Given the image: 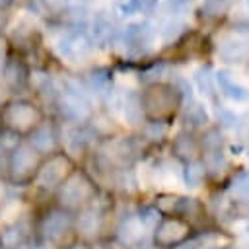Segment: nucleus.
Segmentation results:
<instances>
[{"mask_svg": "<svg viewBox=\"0 0 249 249\" xmlns=\"http://www.w3.org/2000/svg\"><path fill=\"white\" fill-rule=\"evenodd\" d=\"M142 111L152 119H165L173 115L181 103V91L169 84H152L142 95Z\"/></svg>", "mask_w": 249, "mask_h": 249, "instance_id": "nucleus-1", "label": "nucleus"}, {"mask_svg": "<svg viewBox=\"0 0 249 249\" xmlns=\"http://www.w3.org/2000/svg\"><path fill=\"white\" fill-rule=\"evenodd\" d=\"M41 111L37 109V105H33L31 101L25 99H18V101H10L2 113V124L6 126V130L18 134V132H31L39 123H41Z\"/></svg>", "mask_w": 249, "mask_h": 249, "instance_id": "nucleus-2", "label": "nucleus"}, {"mask_svg": "<svg viewBox=\"0 0 249 249\" xmlns=\"http://www.w3.org/2000/svg\"><path fill=\"white\" fill-rule=\"evenodd\" d=\"M193 233L189 220L179 216H169L158 222L154 228V245L156 249H175L183 245Z\"/></svg>", "mask_w": 249, "mask_h": 249, "instance_id": "nucleus-3", "label": "nucleus"}, {"mask_svg": "<svg viewBox=\"0 0 249 249\" xmlns=\"http://www.w3.org/2000/svg\"><path fill=\"white\" fill-rule=\"evenodd\" d=\"M58 107L60 113L70 121H84L91 115V101L82 88L68 80L64 88L58 91Z\"/></svg>", "mask_w": 249, "mask_h": 249, "instance_id": "nucleus-4", "label": "nucleus"}, {"mask_svg": "<svg viewBox=\"0 0 249 249\" xmlns=\"http://www.w3.org/2000/svg\"><path fill=\"white\" fill-rule=\"evenodd\" d=\"M93 195H95L93 183L80 171H72L60 183V191H58L60 202L68 208H76V206H82V204L89 202Z\"/></svg>", "mask_w": 249, "mask_h": 249, "instance_id": "nucleus-5", "label": "nucleus"}, {"mask_svg": "<svg viewBox=\"0 0 249 249\" xmlns=\"http://www.w3.org/2000/svg\"><path fill=\"white\" fill-rule=\"evenodd\" d=\"M72 173V161L64 154H53L35 173V181L43 189L60 187V183Z\"/></svg>", "mask_w": 249, "mask_h": 249, "instance_id": "nucleus-6", "label": "nucleus"}, {"mask_svg": "<svg viewBox=\"0 0 249 249\" xmlns=\"http://www.w3.org/2000/svg\"><path fill=\"white\" fill-rule=\"evenodd\" d=\"M156 37L154 25L148 21H136L123 29L121 33V45L130 54H142L150 49L152 41Z\"/></svg>", "mask_w": 249, "mask_h": 249, "instance_id": "nucleus-7", "label": "nucleus"}, {"mask_svg": "<svg viewBox=\"0 0 249 249\" xmlns=\"http://www.w3.org/2000/svg\"><path fill=\"white\" fill-rule=\"evenodd\" d=\"M39 169V160H37V152L27 146V144H19L14 148L12 156H10V175L14 181H29L35 177Z\"/></svg>", "mask_w": 249, "mask_h": 249, "instance_id": "nucleus-8", "label": "nucleus"}, {"mask_svg": "<svg viewBox=\"0 0 249 249\" xmlns=\"http://www.w3.org/2000/svg\"><path fill=\"white\" fill-rule=\"evenodd\" d=\"M56 51L62 58L68 62H78L91 54L93 43L91 39L82 31H68L56 41Z\"/></svg>", "mask_w": 249, "mask_h": 249, "instance_id": "nucleus-9", "label": "nucleus"}, {"mask_svg": "<svg viewBox=\"0 0 249 249\" xmlns=\"http://www.w3.org/2000/svg\"><path fill=\"white\" fill-rule=\"evenodd\" d=\"M58 144V136L53 124L49 123H39L33 130H31V138H29V146L37 152V154H53L54 148Z\"/></svg>", "mask_w": 249, "mask_h": 249, "instance_id": "nucleus-10", "label": "nucleus"}, {"mask_svg": "<svg viewBox=\"0 0 249 249\" xmlns=\"http://www.w3.org/2000/svg\"><path fill=\"white\" fill-rule=\"evenodd\" d=\"M218 53L226 62H243L249 56V41L241 37H228L220 43Z\"/></svg>", "mask_w": 249, "mask_h": 249, "instance_id": "nucleus-11", "label": "nucleus"}, {"mask_svg": "<svg viewBox=\"0 0 249 249\" xmlns=\"http://www.w3.org/2000/svg\"><path fill=\"white\" fill-rule=\"evenodd\" d=\"M113 37V21L105 12H97L91 19V43L95 47H107Z\"/></svg>", "mask_w": 249, "mask_h": 249, "instance_id": "nucleus-12", "label": "nucleus"}, {"mask_svg": "<svg viewBox=\"0 0 249 249\" xmlns=\"http://www.w3.org/2000/svg\"><path fill=\"white\" fill-rule=\"evenodd\" d=\"M214 80H216V84H218L220 91H222L228 99H231V101H245V99H249V89H247V88H243L241 84L233 82V80L230 78V74H228V72H222V70H220V72H216Z\"/></svg>", "mask_w": 249, "mask_h": 249, "instance_id": "nucleus-13", "label": "nucleus"}, {"mask_svg": "<svg viewBox=\"0 0 249 249\" xmlns=\"http://www.w3.org/2000/svg\"><path fill=\"white\" fill-rule=\"evenodd\" d=\"M121 107H123L124 119H126L130 124H142L144 111H142V101H140V95H138V93L126 91V93L123 95Z\"/></svg>", "mask_w": 249, "mask_h": 249, "instance_id": "nucleus-14", "label": "nucleus"}, {"mask_svg": "<svg viewBox=\"0 0 249 249\" xmlns=\"http://www.w3.org/2000/svg\"><path fill=\"white\" fill-rule=\"evenodd\" d=\"M173 152L179 158H183L187 161H193L196 158V154H198V144L189 132H179L173 138Z\"/></svg>", "mask_w": 249, "mask_h": 249, "instance_id": "nucleus-15", "label": "nucleus"}, {"mask_svg": "<svg viewBox=\"0 0 249 249\" xmlns=\"http://www.w3.org/2000/svg\"><path fill=\"white\" fill-rule=\"evenodd\" d=\"M88 86L93 93L97 95H105L111 93V72L107 68H95L88 74Z\"/></svg>", "mask_w": 249, "mask_h": 249, "instance_id": "nucleus-16", "label": "nucleus"}, {"mask_svg": "<svg viewBox=\"0 0 249 249\" xmlns=\"http://www.w3.org/2000/svg\"><path fill=\"white\" fill-rule=\"evenodd\" d=\"M183 177H185V185L191 187V189H196L204 183L206 179V167L200 160H193V161H187L185 165V171H183Z\"/></svg>", "mask_w": 249, "mask_h": 249, "instance_id": "nucleus-17", "label": "nucleus"}, {"mask_svg": "<svg viewBox=\"0 0 249 249\" xmlns=\"http://www.w3.org/2000/svg\"><path fill=\"white\" fill-rule=\"evenodd\" d=\"M142 233H144V226H142V222H140L138 216L126 218V220L123 222V226L119 228V237H121L124 243H134V241H138V239L142 237Z\"/></svg>", "mask_w": 249, "mask_h": 249, "instance_id": "nucleus-18", "label": "nucleus"}, {"mask_svg": "<svg viewBox=\"0 0 249 249\" xmlns=\"http://www.w3.org/2000/svg\"><path fill=\"white\" fill-rule=\"evenodd\" d=\"M2 76H4L6 84L12 86V88L21 86V84L25 82V78H27L23 66H21L18 60H6V64L2 66Z\"/></svg>", "mask_w": 249, "mask_h": 249, "instance_id": "nucleus-19", "label": "nucleus"}, {"mask_svg": "<svg viewBox=\"0 0 249 249\" xmlns=\"http://www.w3.org/2000/svg\"><path fill=\"white\" fill-rule=\"evenodd\" d=\"M68 228H70V216H68L66 212H62V210H54V212H51V216L47 218V231H49V235H53V237L64 233Z\"/></svg>", "mask_w": 249, "mask_h": 249, "instance_id": "nucleus-20", "label": "nucleus"}, {"mask_svg": "<svg viewBox=\"0 0 249 249\" xmlns=\"http://www.w3.org/2000/svg\"><path fill=\"white\" fill-rule=\"evenodd\" d=\"M181 198H183V196L171 195V193L160 195V196L156 198V210H158L160 214H179Z\"/></svg>", "mask_w": 249, "mask_h": 249, "instance_id": "nucleus-21", "label": "nucleus"}, {"mask_svg": "<svg viewBox=\"0 0 249 249\" xmlns=\"http://www.w3.org/2000/svg\"><path fill=\"white\" fill-rule=\"evenodd\" d=\"M97 226H99V214L95 210H84L78 218V230L86 235H93L97 233Z\"/></svg>", "mask_w": 249, "mask_h": 249, "instance_id": "nucleus-22", "label": "nucleus"}, {"mask_svg": "<svg viewBox=\"0 0 249 249\" xmlns=\"http://www.w3.org/2000/svg\"><path fill=\"white\" fill-rule=\"evenodd\" d=\"M29 80H31V86H33V89L37 93H41V95H45V93H56L54 91V84H53V80H51V76L47 72L37 70V72H33L29 76Z\"/></svg>", "mask_w": 249, "mask_h": 249, "instance_id": "nucleus-23", "label": "nucleus"}, {"mask_svg": "<svg viewBox=\"0 0 249 249\" xmlns=\"http://www.w3.org/2000/svg\"><path fill=\"white\" fill-rule=\"evenodd\" d=\"M222 132L218 128H208L204 134H202V150L204 154H216V152H222Z\"/></svg>", "mask_w": 249, "mask_h": 249, "instance_id": "nucleus-24", "label": "nucleus"}, {"mask_svg": "<svg viewBox=\"0 0 249 249\" xmlns=\"http://www.w3.org/2000/svg\"><path fill=\"white\" fill-rule=\"evenodd\" d=\"M231 195L241 198V200H249V169L241 171L235 175V179L231 181Z\"/></svg>", "mask_w": 249, "mask_h": 249, "instance_id": "nucleus-25", "label": "nucleus"}, {"mask_svg": "<svg viewBox=\"0 0 249 249\" xmlns=\"http://www.w3.org/2000/svg\"><path fill=\"white\" fill-rule=\"evenodd\" d=\"M210 74H212V70L208 66H202V68L196 70L195 80L198 84V89L212 97V93H214V76H210Z\"/></svg>", "mask_w": 249, "mask_h": 249, "instance_id": "nucleus-26", "label": "nucleus"}, {"mask_svg": "<svg viewBox=\"0 0 249 249\" xmlns=\"http://www.w3.org/2000/svg\"><path fill=\"white\" fill-rule=\"evenodd\" d=\"M206 121H208V113L200 103H195L185 113V123L191 126H202V124H206Z\"/></svg>", "mask_w": 249, "mask_h": 249, "instance_id": "nucleus-27", "label": "nucleus"}, {"mask_svg": "<svg viewBox=\"0 0 249 249\" xmlns=\"http://www.w3.org/2000/svg\"><path fill=\"white\" fill-rule=\"evenodd\" d=\"M113 10L117 12V16L128 18V16H134L136 12L142 10V0H115Z\"/></svg>", "mask_w": 249, "mask_h": 249, "instance_id": "nucleus-28", "label": "nucleus"}, {"mask_svg": "<svg viewBox=\"0 0 249 249\" xmlns=\"http://www.w3.org/2000/svg\"><path fill=\"white\" fill-rule=\"evenodd\" d=\"M167 134V123L163 121H152L144 126V136L152 142H160Z\"/></svg>", "mask_w": 249, "mask_h": 249, "instance_id": "nucleus-29", "label": "nucleus"}, {"mask_svg": "<svg viewBox=\"0 0 249 249\" xmlns=\"http://www.w3.org/2000/svg\"><path fill=\"white\" fill-rule=\"evenodd\" d=\"M228 8H230V0H204V4H202V12L210 18L226 14Z\"/></svg>", "mask_w": 249, "mask_h": 249, "instance_id": "nucleus-30", "label": "nucleus"}, {"mask_svg": "<svg viewBox=\"0 0 249 249\" xmlns=\"http://www.w3.org/2000/svg\"><path fill=\"white\" fill-rule=\"evenodd\" d=\"M39 4L49 16H62L68 10V0H39Z\"/></svg>", "mask_w": 249, "mask_h": 249, "instance_id": "nucleus-31", "label": "nucleus"}, {"mask_svg": "<svg viewBox=\"0 0 249 249\" xmlns=\"http://www.w3.org/2000/svg\"><path fill=\"white\" fill-rule=\"evenodd\" d=\"M181 29H183V23H179V21H169L167 25H165V29H163V39L169 43L171 41V35H173V39L181 33Z\"/></svg>", "mask_w": 249, "mask_h": 249, "instance_id": "nucleus-32", "label": "nucleus"}, {"mask_svg": "<svg viewBox=\"0 0 249 249\" xmlns=\"http://www.w3.org/2000/svg\"><path fill=\"white\" fill-rule=\"evenodd\" d=\"M6 64V41L0 37V70Z\"/></svg>", "mask_w": 249, "mask_h": 249, "instance_id": "nucleus-33", "label": "nucleus"}, {"mask_svg": "<svg viewBox=\"0 0 249 249\" xmlns=\"http://www.w3.org/2000/svg\"><path fill=\"white\" fill-rule=\"evenodd\" d=\"M8 2H10V0H0V6H6Z\"/></svg>", "mask_w": 249, "mask_h": 249, "instance_id": "nucleus-34", "label": "nucleus"}, {"mask_svg": "<svg viewBox=\"0 0 249 249\" xmlns=\"http://www.w3.org/2000/svg\"><path fill=\"white\" fill-rule=\"evenodd\" d=\"M224 249H237V247H224Z\"/></svg>", "mask_w": 249, "mask_h": 249, "instance_id": "nucleus-35", "label": "nucleus"}, {"mask_svg": "<svg viewBox=\"0 0 249 249\" xmlns=\"http://www.w3.org/2000/svg\"><path fill=\"white\" fill-rule=\"evenodd\" d=\"M247 8H249V0H247Z\"/></svg>", "mask_w": 249, "mask_h": 249, "instance_id": "nucleus-36", "label": "nucleus"}]
</instances>
